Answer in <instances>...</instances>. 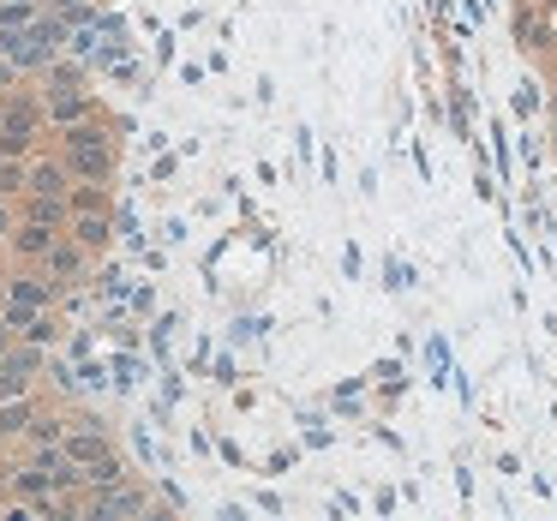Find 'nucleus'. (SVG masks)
I'll return each mask as SVG.
<instances>
[{
	"mask_svg": "<svg viewBox=\"0 0 557 521\" xmlns=\"http://www.w3.org/2000/svg\"><path fill=\"white\" fill-rule=\"evenodd\" d=\"M0 133L37 138V145H42V133H49V109H42V97L30 85H18V90H7V97H0Z\"/></svg>",
	"mask_w": 557,
	"mask_h": 521,
	"instance_id": "f257e3e1",
	"label": "nucleus"
},
{
	"mask_svg": "<svg viewBox=\"0 0 557 521\" xmlns=\"http://www.w3.org/2000/svg\"><path fill=\"white\" fill-rule=\"evenodd\" d=\"M61 157H66V169H73V181H121V138H97V145L61 150Z\"/></svg>",
	"mask_w": 557,
	"mask_h": 521,
	"instance_id": "f03ea898",
	"label": "nucleus"
},
{
	"mask_svg": "<svg viewBox=\"0 0 557 521\" xmlns=\"http://www.w3.org/2000/svg\"><path fill=\"white\" fill-rule=\"evenodd\" d=\"M42 109H49V133H61V126H78L90 114H102V97L85 85H61V90H42Z\"/></svg>",
	"mask_w": 557,
	"mask_h": 521,
	"instance_id": "7ed1b4c3",
	"label": "nucleus"
},
{
	"mask_svg": "<svg viewBox=\"0 0 557 521\" xmlns=\"http://www.w3.org/2000/svg\"><path fill=\"white\" fill-rule=\"evenodd\" d=\"M61 449H66V461H73V468H90L97 456H109V449H114V437H109V425H102V420H90V413H73V425H66Z\"/></svg>",
	"mask_w": 557,
	"mask_h": 521,
	"instance_id": "20e7f679",
	"label": "nucleus"
},
{
	"mask_svg": "<svg viewBox=\"0 0 557 521\" xmlns=\"http://www.w3.org/2000/svg\"><path fill=\"white\" fill-rule=\"evenodd\" d=\"M66 228H54V222H37V216H18V228L7 234V258L13 264H42L49 258V246L61 240Z\"/></svg>",
	"mask_w": 557,
	"mask_h": 521,
	"instance_id": "39448f33",
	"label": "nucleus"
},
{
	"mask_svg": "<svg viewBox=\"0 0 557 521\" xmlns=\"http://www.w3.org/2000/svg\"><path fill=\"white\" fill-rule=\"evenodd\" d=\"M73 193V169H66V157L54 150V157H30L25 162V198H66Z\"/></svg>",
	"mask_w": 557,
	"mask_h": 521,
	"instance_id": "423d86ee",
	"label": "nucleus"
},
{
	"mask_svg": "<svg viewBox=\"0 0 557 521\" xmlns=\"http://www.w3.org/2000/svg\"><path fill=\"white\" fill-rule=\"evenodd\" d=\"M150 509V485H138V480H121V485H109V492H90L85 497V516H145Z\"/></svg>",
	"mask_w": 557,
	"mask_h": 521,
	"instance_id": "0eeeda50",
	"label": "nucleus"
},
{
	"mask_svg": "<svg viewBox=\"0 0 557 521\" xmlns=\"http://www.w3.org/2000/svg\"><path fill=\"white\" fill-rule=\"evenodd\" d=\"M42 264H49L54 276L66 282V288H78V282H90V276H97V252H90V246H78L73 234H61V240L49 246V258H42Z\"/></svg>",
	"mask_w": 557,
	"mask_h": 521,
	"instance_id": "6e6552de",
	"label": "nucleus"
},
{
	"mask_svg": "<svg viewBox=\"0 0 557 521\" xmlns=\"http://www.w3.org/2000/svg\"><path fill=\"white\" fill-rule=\"evenodd\" d=\"M114 210H73V222H66V234H73L78 246H90L97 258H109V246H114Z\"/></svg>",
	"mask_w": 557,
	"mask_h": 521,
	"instance_id": "1a4fd4ad",
	"label": "nucleus"
},
{
	"mask_svg": "<svg viewBox=\"0 0 557 521\" xmlns=\"http://www.w3.org/2000/svg\"><path fill=\"white\" fill-rule=\"evenodd\" d=\"M0 54H7L18 73H42V66L54 61V54L37 42V30H0Z\"/></svg>",
	"mask_w": 557,
	"mask_h": 521,
	"instance_id": "9d476101",
	"label": "nucleus"
},
{
	"mask_svg": "<svg viewBox=\"0 0 557 521\" xmlns=\"http://www.w3.org/2000/svg\"><path fill=\"white\" fill-rule=\"evenodd\" d=\"M66 425H73V413H61V408H37V420H30V432H25V449H61Z\"/></svg>",
	"mask_w": 557,
	"mask_h": 521,
	"instance_id": "9b49d317",
	"label": "nucleus"
},
{
	"mask_svg": "<svg viewBox=\"0 0 557 521\" xmlns=\"http://www.w3.org/2000/svg\"><path fill=\"white\" fill-rule=\"evenodd\" d=\"M85 480H90V492H109V485L133 480V468H126V456H121V449H109V456H97V461L85 468ZM90 492H85V497H90Z\"/></svg>",
	"mask_w": 557,
	"mask_h": 521,
	"instance_id": "f8f14e48",
	"label": "nucleus"
},
{
	"mask_svg": "<svg viewBox=\"0 0 557 521\" xmlns=\"http://www.w3.org/2000/svg\"><path fill=\"white\" fill-rule=\"evenodd\" d=\"M73 210H114V181H73Z\"/></svg>",
	"mask_w": 557,
	"mask_h": 521,
	"instance_id": "ddd939ff",
	"label": "nucleus"
},
{
	"mask_svg": "<svg viewBox=\"0 0 557 521\" xmlns=\"http://www.w3.org/2000/svg\"><path fill=\"white\" fill-rule=\"evenodd\" d=\"M42 18V0H0V30H30Z\"/></svg>",
	"mask_w": 557,
	"mask_h": 521,
	"instance_id": "4468645a",
	"label": "nucleus"
},
{
	"mask_svg": "<svg viewBox=\"0 0 557 521\" xmlns=\"http://www.w3.org/2000/svg\"><path fill=\"white\" fill-rule=\"evenodd\" d=\"M42 377H49L54 396H78V389H85V372H73V360H61V353L49 360V372H42Z\"/></svg>",
	"mask_w": 557,
	"mask_h": 521,
	"instance_id": "2eb2a0df",
	"label": "nucleus"
},
{
	"mask_svg": "<svg viewBox=\"0 0 557 521\" xmlns=\"http://www.w3.org/2000/svg\"><path fill=\"white\" fill-rule=\"evenodd\" d=\"M25 396H37V377L13 372V365L0 360V401H25Z\"/></svg>",
	"mask_w": 557,
	"mask_h": 521,
	"instance_id": "dca6fc26",
	"label": "nucleus"
},
{
	"mask_svg": "<svg viewBox=\"0 0 557 521\" xmlns=\"http://www.w3.org/2000/svg\"><path fill=\"white\" fill-rule=\"evenodd\" d=\"M0 198H25V157H0Z\"/></svg>",
	"mask_w": 557,
	"mask_h": 521,
	"instance_id": "f3484780",
	"label": "nucleus"
},
{
	"mask_svg": "<svg viewBox=\"0 0 557 521\" xmlns=\"http://www.w3.org/2000/svg\"><path fill=\"white\" fill-rule=\"evenodd\" d=\"M102 0H49V13H61V18H73V25H85L90 13H97Z\"/></svg>",
	"mask_w": 557,
	"mask_h": 521,
	"instance_id": "a211bd4d",
	"label": "nucleus"
},
{
	"mask_svg": "<svg viewBox=\"0 0 557 521\" xmlns=\"http://www.w3.org/2000/svg\"><path fill=\"white\" fill-rule=\"evenodd\" d=\"M18 216H25V210H18V198H0V246H7V234L18 228Z\"/></svg>",
	"mask_w": 557,
	"mask_h": 521,
	"instance_id": "6ab92c4d",
	"label": "nucleus"
},
{
	"mask_svg": "<svg viewBox=\"0 0 557 521\" xmlns=\"http://www.w3.org/2000/svg\"><path fill=\"white\" fill-rule=\"evenodd\" d=\"M25 78H30V73H18V66L7 61V54H0V97H7V90H18Z\"/></svg>",
	"mask_w": 557,
	"mask_h": 521,
	"instance_id": "aec40b11",
	"label": "nucleus"
},
{
	"mask_svg": "<svg viewBox=\"0 0 557 521\" xmlns=\"http://www.w3.org/2000/svg\"><path fill=\"white\" fill-rule=\"evenodd\" d=\"M150 306H157V294H150V282H145V288H133V312H138V318H145V312H150Z\"/></svg>",
	"mask_w": 557,
	"mask_h": 521,
	"instance_id": "412c9836",
	"label": "nucleus"
},
{
	"mask_svg": "<svg viewBox=\"0 0 557 521\" xmlns=\"http://www.w3.org/2000/svg\"><path fill=\"white\" fill-rule=\"evenodd\" d=\"M7 276H13V264H7V270H0V300H7Z\"/></svg>",
	"mask_w": 557,
	"mask_h": 521,
	"instance_id": "4be33fe9",
	"label": "nucleus"
},
{
	"mask_svg": "<svg viewBox=\"0 0 557 521\" xmlns=\"http://www.w3.org/2000/svg\"><path fill=\"white\" fill-rule=\"evenodd\" d=\"M7 480H13V461H0V485H7Z\"/></svg>",
	"mask_w": 557,
	"mask_h": 521,
	"instance_id": "5701e85b",
	"label": "nucleus"
},
{
	"mask_svg": "<svg viewBox=\"0 0 557 521\" xmlns=\"http://www.w3.org/2000/svg\"><path fill=\"white\" fill-rule=\"evenodd\" d=\"M0 449H7V432H0Z\"/></svg>",
	"mask_w": 557,
	"mask_h": 521,
	"instance_id": "b1692460",
	"label": "nucleus"
},
{
	"mask_svg": "<svg viewBox=\"0 0 557 521\" xmlns=\"http://www.w3.org/2000/svg\"><path fill=\"white\" fill-rule=\"evenodd\" d=\"M0 360H7V353H0Z\"/></svg>",
	"mask_w": 557,
	"mask_h": 521,
	"instance_id": "393cba45",
	"label": "nucleus"
}]
</instances>
